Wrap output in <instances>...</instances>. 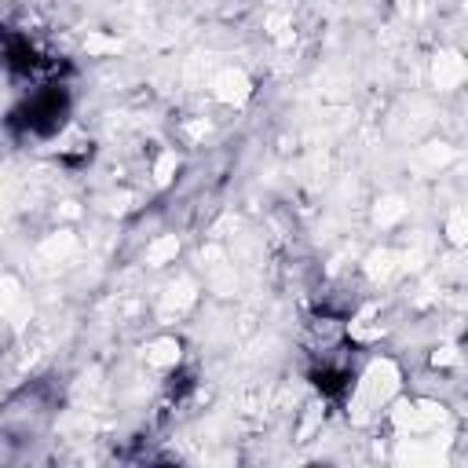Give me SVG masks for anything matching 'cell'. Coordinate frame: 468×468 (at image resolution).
Wrapping results in <instances>:
<instances>
[{
	"label": "cell",
	"mask_w": 468,
	"mask_h": 468,
	"mask_svg": "<svg viewBox=\"0 0 468 468\" xmlns=\"http://www.w3.org/2000/svg\"><path fill=\"white\" fill-rule=\"evenodd\" d=\"M183 358H186V344H183V336H176V333H154V336H146L143 347H139V362H143V369L154 373V377H172V373L183 366Z\"/></svg>",
	"instance_id": "5"
},
{
	"label": "cell",
	"mask_w": 468,
	"mask_h": 468,
	"mask_svg": "<svg viewBox=\"0 0 468 468\" xmlns=\"http://www.w3.org/2000/svg\"><path fill=\"white\" fill-rule=\"evenodd\" d=\"M384 333H388V325H384L380 303H362L358 311H351V318H347V344H355V347H373Z\"/></svg>",
	"instance_id": "9"
},
{
	"label": "cell",
	"mask_w": 468,
	"mask_h": 468,
	"mask_svg": "<svg viewBox=\"0 0 468 468\" xmlns=\"http://www.w3.org/2000/svg\"><path fill=\"white\" fill-rule=\"evenodd\" d=\"M388 428L391 439H406V435H435V431H446L450 428V406L439 402V399H428V395H410L402 391L391 410L384 413L380 420Z\"/></svg>",
	"instance_id": "2"
},
{
	"label": "cell",
	"mask_w": 468,
	"mask_h": 468,
	"mask_svg": "<svg viewBox=\"0 0 468 468\" xmlns=\"http://www.w3.org/2000/svg\"><path fill=\"white\" fill-rule=\"evenodd\" d=\"M201 292H205V282L190 271H176L165 285H161V296H157V318L168 325L176 318H186L197 303H201Z\"/></svg>",
	"instance_id": "3"
},
{
	"label": "cell",
	"mask_w": 468,
	"mask_h": 468,
	"mask_svg": "<svg viewBox=\"0 0 468 468\" xmlns=\"http://www.w3.org/2000/svg\"><path fill=\"white\" fill-rule=\"evenodd\" d=\"M77 252V230L73 227H55V230H48L40 241H37V260L40 263H66L69 256Z\"/></svg>",
	"instance_id": "11"
},
{
	"label": "cell",
	"mask_w": 468,
	"mask_h": 468,
	"mask_svg": "<svg viewBox=\"0 0 468 468\" xmlns=\"http://www.w3.org/2000/svg\"><path fill=\"white\" fill-rule=\"evenodd\" d=\"M358 271H362V278L369 282V285H391L395 278H402L406 271H402V249H395V245H377V249H369L366 256H362V263H358Z\"/></svg>",
	"instance_id": "7"
},
{
	"label": "cell",
	"mask_w": 468,
	"mask_h": 468,
	"mask_svg": "<svg viewBox=\"0 0 468 468\" xmlns=\"http://www.w3.org/2000/svg\"><path fill=\"white\" fill-rule=\"evenodd\" d=\"M208 95H212V102H219L227 110H245L249 99L256 95V80H252V73L245 66L227 62L208 77Z\"/></svg>",
	"instance_id": "4"
},
{
	"label": "cell",
	"mask_w": 468,
	"mask_h": 468,
	"mask_svg": "<svg viewBox=\"0 0 468 468\" xmlns=\"http://www.w3.org/2000/svg\"><path fill=\"white\" fill-rule=\"evenodd\" d=\"M439 241L450 249H468V205H453L442 212Z\"/></svg>",
	"instance_id": "14"
},
{
	"label": "cell",
	"mask_w": 468,
	"mask_h": 468,
	"mask_svg": "<svg viewBox=\"0 0 468 468\" xmlns=\"http://www.w3.org/2000/svg\"><path fill=\"white\" fill-rule=\"evenodd\" d=\"M84 51L95 55V58H106V55L121 51V40H117V37H106V33H99V29H91V33L84 37Z\"/></svg>",
	"instance_id": "17"
},
{
	"label": "cell",
	"mask_w": 468,
	"mask_h": 468,
	"mask_svg": "<svg viewBox=\"0 0 468 468\" xmlns=\"http://www.w3.org/2000/svg\"><path fill=\"white\" fill-rule=\"evenodd\" d=\"M406 216H410V201H406L402 194H395V190L373 197V205H369V223H373L380 234L399 230V227L406 223Z\"/></svg>",
	"instance_id": "10"
},
{
	"label": "cell",
	"mask_w": 468,
	"mask_h": 468,
	"mask_svg": "<svg viewBox=\"0 0 468 468\" xmlns=\"http://www.w3.org/2000/svg\"><path fill=\"white\" fill-rule=\"evenodd\" d=\"M208 128H212V121H208V117H186V121L179 124V139H183L186 146H197V143H205Z\"/></svg>",
	"instance_id": "18"
},
{
	"label": "cell",
	"mask_w": 468,
	"mask_h": 468,
	"mask_svg": "<svg viewBox=\"0 0 468 468\" xmlns=\"http://www.w3.org/2000/svg\"><path fill=\"white\" fill-rule=\"evenodd\" d=\"M453 157H457V146L446 143V139H428V143L417 146V161H420L428 172H442L446 165H453Z\"/></svg>",
	"instance_id": "15"
},
{
	"label": "cell",
	"mask_w": 468,
	"mask_h": 468,
	"mask_svg": "<svg viewBox=\"0 0 468 468\" xmlns=\"http://www.w3.org/2000/svg\"><path fill=\"white\" fill-rule=\"evenodd\" d=\"M183 252V238L176 230H165V234H154L146 245H143V263L150 271H161V267H172Z\"/></svg>",
	"instance_id": "12"
},
{
	"label": "cell",
	"mask_w": 468,
	"mask_h": 468,
	"mask_svg": "<svg viewBox=\"0 0 468 468\" xmlns=\"http://www.w3.org/2000/svg\"><path fill=\"white\" fill-rule=\"evenodd\" d=\"M402 391H406V373H402L399 358L369 355L344 391V413L355 428H373L384 420V413L391 410V402Z\"/></svg>",
	"instance_id": "1"
},
{
	"label": "cell",
	"mask_w": 468,
	"mask_h": 468,
	"mask_svg": "<svg viewBox=\"0 0 468 468\" xmlns=\"http://www.w3.org/2000/svg\"><path fill=\"white\" fill-rule=\"evenodd\" d=\"M461 362H464V355H461L457 344H439V347L428 355V366L439 369V373H450V369H457Z\"/></svg>",
	"instance_id": "16"
},
{
	"label": "cell",
	"mask_w": 468,
	"mask_h": 468,
	"mask_svg": "<svg viewBox=\"0 0 468 468\" xmlns=\"http://www.w3.org/2000/svg\"><path fill=\"white\" fill-rule=\"evenodd\" d=\"M322 424H325V399H322V395H314V399H307V402L296 410L292 439H296V442H311V439L322 431Z\"/></svg>",
	"instance_id": "13"
},
{
	"label": "cell",
	"mask_w": 468,
	"mask_h": 468,
	"mask_svg": "<svg viewBox=\"0 0 468 468\" xmlns=\"http://www.w3.org/2000/svg\"><path fill=\"white\" fill-rule=\"evenodd\" d=\"M183 172V146L176 143H157L146 157V176H150V186L154 190H168Z\"/></svg>",
	"instance_id": "8"
},
{
	"label": "cell",
	"mask_w": 468,
	"mask_h": 468,
	"mask_svg": "<svg viewBox=\"0 0 468 468\" xmlns=\"http://www.w3.org/2000/svg\"><path fill=\"white\" fill-rule=\"evenodd\" d=\"M428 84L439 95H453L468 84V55L461 48H439L428 58Z\"/></svg>",
	"instance_id": "6"
}]
</instances>
